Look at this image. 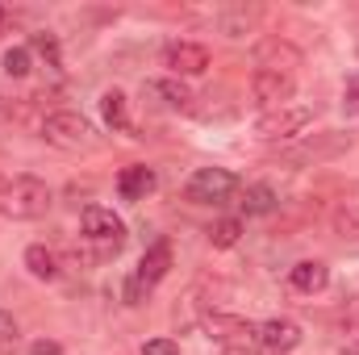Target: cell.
I'll use <instances>...</instances> for the list:
<instances>
[{
  "label": "cell",
  "mask_w": 359,
  "mask_h": 355,
  "mask_svg": "<svg viewBox=\"0 0 359 355\" xmlns=\"http://www.w3.org/2000/svg\"><path fill=\"white\" fill-rule=\"evenodd\" d=\"M100 117H104V126H113V130H126L130 126V109H126V96L117 88H109L100 96Z\"/></svg>",
  "instance_id": "cell-19"
},
{
  "label": "cell",
  "mask_w": 359,
  "mask_h": 355,
  "mask_svg": "<svg viewBox=\"0 0 359 355\" xmlns=\"http://www.w3.org/2000/svg\"><path fill=\"white\" fill-rule=\"evenodd\" d=\"M42 138L59 151H88L96 147V130H92L88 117L72 113V109H59V113H46L42 117Z\"/></svg>",
  "instance_id": "cell-3"
},
{
  "label": "cell",
  "mask_w": 359,
  "mask_h": 355,
  "mask_svg": "<svg viewBox=\"0 0 359 355\" xmlns=\"http://www.w3.org/2000/svg\"><path fill=\"white\" fill-rule=\"evenodd\" d=\"M343 355H359V339H351V343H347V351Z\"/></svg>",
  "instance_id": "cell-29"
},
{
  "label": "cell",
  "mask_w": 359,
  "mask_h": 355,
  "mask_svg": "<svg viewBox=\"0 0 359 355\" xmlns=\"http://www.w3.org/2000/svg\"><path fill=\"white\" fill-rule=\"evenodd\" d=\"M34 67H29V46H8L4 51V76H13V80H25Z\"/></svg>",
  "instance_id": "cell-23"
},
{
  "label": "cell",
  "mask_w": 359,
  "mask_h": 355,
  "mask_svg": "<svg viewBox=\"0 0 359 355\" xmlns=\"http://www.w3.org/2000/svg\"><path fill=\"white\" fill-rule=\"evenodd\" d=\"M29 355H63V347H59L55 339H38V343L29 347Z\"/></svg>",
  "instance_id": "cell-28"
},
{
  "label": "cell",
  "mask_w": 359,
  "mask_h": 355,
  "mask_svg": "<svg viewBox=\"0 0 359 355\" xmlns=\"http://www.w3.org/2000/svg\"><path fill=\"white\" fill-rule=\"evenodd\" d=\"M259 347L271 355H288L301 347V326L292 318H268L259 322Z\"/></svg>",
  "instance_id": "cell-11"
},
{
  "label": "cell",
  "mask_w": 359,
  "mask_h": 355,
  "mask_svg": "<svg viewBox=\"0 0 359 355\" xmlns=\"http://www.w3.org/2000/svg\"><path fill=\"white\" fill-rule=\"evenodd\" d=\"M292 92H297V76H284V72H268V67H259L255 76H251V100L271 113V109H284L288 100H292Z\"/></svg>",
  "instance_id": "cell-8"
},
{
  "label": "cell",
  "mask_w": 359,
  "mask_h": 355,
  "mask_svg": "<svg viewBox=\"0 0 359 355\" xmlns=\"http://www.w3.org/2000/svg\"><path fill=\"white\" fill-rule=\"evenodd\" d=\"M309 126H313V109L309 105H284V109L259 113L255 138H264V142H292V138H305Z\"/></svg>",
  "instance_id": "cell-5"
},
{
  "label": "cell",
  "mask_w": 359,
  "mask_h": 355,
  "mask_svg": "<svg viewBox=\"0 0 359 355\" xmlns=\"http://www.w3.org/2000/svg\"><path fill=\"white\" fill-rule=\"evenodd\" d=\"M163 67H172V76H205L209 72V46L188 42V38H172L163 46Z\"/></svg>",
  "instance_id": "cell-9"
},
{
  "label": "cell",
  "mask_w": 359,
  "mask_h": 355,
  "mask_svg": "<svg viewBox=\"0 0 359 355\" xmlns=\"http://www.w3.org/2000/svg\"><path fill=\"white\" fill-rule=\"evenodd\" d=\"M17 339H21V330H17V318H13L8 309H0V355L13 351V347H17Z\"/></svg>",
  "instance_id": "cell-25"
},
{
  "label": "cell",
  "mask_w": 359,
  "mask_h": 355,
  "mask_svg": "<svg viewBox=\"0 0 359 355\" xmlns=\"http://www.w3.org/2000/svg\"><path fill=\"white\" fill-rule=\"evenodd\" d=\"M0 188H4V180H0Z\"/></svg>",
  "instance_id": "cell-31"
},
{
  "label": "cell",
  "mask_w": 359,
  "mask_h": 355,
  "mask_svg": "<svg viewBox=\"0 0 359 355\" xmlns=\"http://www.w3.org/2000/svg\"><path fill=\"white\" fill-rule=\"evenodd\" d=\"M142 355H180V347H176V339H151L142 347Z\"/></svg>",
  "instance_id": "cell-27"
},
{
  "label": "cell",
  "mask_w": 359,
  "mask_h": 355,
  "mask_svg": "<svg viewBox=\"0 0 359 355\" xmlns=\"http://www.w3.org/2000/svg\"><path fill=\"white\" fill-rule=\"evenodd\" d=\"M238 192V176L226 168H196L192 180L184 184V201L192 205H226Z\"/></svg>",
  "instance_id": "cell-7"
},
{
  "label": "cell",
  "mask_w": 359,
  "mask_h": 355,
  "mask_svg": "<svg viewBox=\"0 0 359 355\" xmlns=\"http://www.w3.org/2000/svg\"><path fill=\"white\" fill-rule=\"evenodd\" d=\"M147 92H151V96H163V105L184 109V113H188V109H192V100H196V96H192V88H188L184 80H176V76H172V80H151V84H147Z\"/></svg>",
  "instance_id": "cell-17"
},
{
  "label": "cell",
  "mask_w": 359,
  "mask_h": 355,
  "mask_svg": "<svg viewBox=\"0 0 359 355\" xmlns=\"http://www.w3.org/2000/svg\"><path fill=\"white\" fill-rule=\"evenodd\" d=\"M347 147H351V134H322L318 142H301L292 151H280V159L284 163H322V159H334Z\"/></svg>",
  "instance_id": "cell-10"
},
{
  "label": "cell",
  "mask_w": 359,
  "mask_h": 355,
  "mask_svg": "<svg viewBox=\"0 0 359 355\" xmlns=\"http://www.w3.org/2000/svg\"><path fill=\"white\" fill-rule=\"evenodd\" d=\"M343 113L347 117H359V76H347L343 80Z\"/></svg>",
  "instance_id": "cell-26"
},
{
  "label": "cell",
  "mask_w": 359,
  "mask_h": 355,
  "mask_svg": "<svg viewBox=\"0 0 359 355\" xmlns=\"http://www.w3.org/2000/svg\"><path fill=\"white\" fill-rule=\"evenodd\" d=\"M330 222H334V234H339V239H359V205H351V201L339 205Z\"/></svg>",
  "instance_id": "cell-22"
},
{
  "label": "cell",
  "mask_w": 359,
  "mask_h": 355,
  "mask_svg": "<svg viewBox=\"0 0 359 355\" xmlns=\"http://www.w3.org/2000/svg\"><path fill=\"white\" fill-rule=\"evenodd\" d=\"M255 21H259V8H247V4H234V8H222V13H217V25H222V34H230V38H243Z\"/></svg>",
  "instance_id": "cell-18"
},
{
  "label": "cell",
  "mask_w": 359,
  "mask_h": 355,
  "mask_svg": "<svg viewBox=\"0 0 359 355\" xmlns=\"http://www.w3.org/2000/svg\"><path fill=\"white\" fill-rule=\"evenodd\" d=\"M0 21H4V8H0Z\"/></svg>",
  "instance_id": "cell-30"
},
{
  "label": "cell",
  "mask_w": 359,
  "mask_h": 355,
  "mask_svg": "<svg viewBox=\"0 0 359 355\" xmlns=\"http://www.w3.org/2000/svg\"><path fill=\"white\" fill-rule=\"evenodd\" d=\"M238 239H243V217H222V222L209 230V243H213L217 251H230Z\"/></svg>",
  "instance_id": "cell-21"
},
{
  "label": "cell",
  "mask_w": 359,
  "mask_h": 355,
  "mask_svg": "<svg viewBox=\"0 0 359 355\" xmlns=\"http://www.w3.org/2000/svg\"><path fill=\"white\" fill-rule=\"evenodd\" d=\"M339 330H343L347 339H359V293L343 305V314H339Z\"/></svg>",
  "instance_id": "cell-24"
},
{
  "label": "cell",
  "mask_w": 359,
  "mask_h": 355,
  "mask_svg": "<svg viewBox=\"0 0 359 355\" xmlns=\"http://www.w3.org/2000/svg\"><path fill=\"white\" fill-rule=\"evenodd\" d=\"M29 55H42L50 72H63V55H59V38L55 34H34L29 38Z\"/></svg>",
  "instance_id": "cell-20"
},
{
  "label": "cell",
  "mask_w": 359,
  "mask_h": 355,
  "mask_svg": "<svg viewBox=\"0 0 359 355\" xmlns=\"http://www.w3.org/2000/svg\"><path fill=\"white\" fill-rule=\"evenodd\" d=\"M276 205H280V196H276V188L264 184V180L243 188V213H247V217H264V213H271Z\"/></svg>",
  "instance_id": "cell-16"
},
{
  "label": "cell",
  "mask_w": 359,
  "mask_h": 355,
  "mask_svg": "<svg viewBox=\"0 0 359 355\" xmlns=\"http://www.w3.org/2000/svg\"><path fill=\"white\" fill-rule=\"evenodd\" d=\"M209 339L217 347H226L230 355H255L259 351V326H251L247 318H234V314H222V309H205L201 314Z\"/></svg>",
  "instance_id": "cell-2"
},
{
  "label": "cell",
  "mask_w": 359,
  "mask_h": 355,
  "mask_svg": "<svg viewBox=\"0 0 359 355\" xmlns=\"http://www.w3.org/2000/svg\"><path fill=\"white\" fill-rule=\"evenodd\" d=\"M288 284H292L297 293L313 297V293H322V288L330 284V267L322 264V260H301V264L288 267Z\"/></svg>",
  "instance_id": "cell-12"
},
{
  "label": "cell",
  "mask_w": 359,
  "mask_h": 355,
  "mask_svg": "<svg viewBox=\"0 0 359 355\" xmlns=\"http://www.w3.org/2000/svg\"><path fill=\"white\" fill-rule=\"evenodd\" d=\"M80 234H84V243L109 251V255H117L121 243H126V222H121L113 209H104V205H88V209L80 213Z\"/></svg>",
  "instance_id": "cell-6"
},
{
  "label": "cell",
  "mask_w": 359,
  "mask_h": 355,
  "mask_svg": "<svg viewBox=\"0 0 359 355\" xmlns=\"http://www.w3.org/2000/svg\"><path fill=\"white\" fill-rule=\"evenodd\" d=\"M50 201H55L50 188L38 176H13V180H4V188H0V213L13 217V222H38V217H46Z\"/></svg>",
  "instance_id": "cell-1"
},
{
  "label": "cell",
  "mask_w": 359,
  "mask_h": 355,
  "mask_svg": "<svg viewBox=\"0 0 359 355\" xmlns=\"http://www.w3.org/2000/svg\"><path fill=\"white\" fill-rule=\"evenodd\" d=\"M259 67L292 76V67H301V51H297L292 42H280V38H268V42H259Z\"/></svg>",
  "instance_id": "cell-13"
},
{
  "label": "cell",
  "mask_w": 359,
  "mask_h": 355,
  "mask_svg": "<svg viewBox=\"0 0 359 355\" xmlns=\"http://www.w3.org/2000/svg\"><path fill=\"white\" fill-rule=\"evenodd\" d=\"M172 272V243L168 239H159V243H151L147 251H142V260L138 267L130 272V280H126V305H138L163 276Z\"/></svg>",
  "instance_id": "cell-4"
},
{
  "label": "cell",
  "mask_w": 359,
  "mask_h": 355,
  "mask_svg": "<svg viewBox=\"0 0 359 355\" xmlns=\"http://www.w3.org/2000/svg\"><path fill=\"white\" fill-rule=\"evenodd\" d=\"M155 172L147 168V163H130V168H121V176H117V192L126 196V201H147V192H155Z\"/></svg>",
  "instance_id": "cell-14"
},
{
  "label": "cell",
  "mask_w": 359,
  "mask_h": 355,
  "mask_svg": "<svg viewBox=\"0 0 359 355\" xmlns=\"http://www.w3.org/2000/svg\"><path fill=\"white\" fill-rule=\"evenodd\" d=\"M25 272H29L34 280H59V276H63V264H59V255H55L50 247L34 243V247H25Z\"/></svg>",
  "instance_id": "cell-15"
}]
</instances>
